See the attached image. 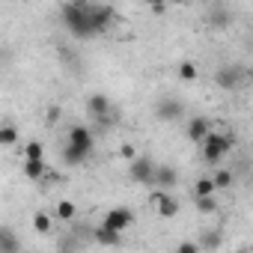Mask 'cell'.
I'll use <instances>...</instances> for the list:
<instances>
[{
    "instance_id": "cell-1",
    "label": "cell",
    "mask_w": 253,
    "mask_h": 253,
    "mask_svg": "<svg viewBox=\"0 0 253 253\" xmlns=\"http://www.w3.org/2000/svg\"><path fill=\"white\" fill-rule=\"evenodd\" d=\"M60 21L63 27L78 36V39H86V36H98L95 33V24H92V3H84V0H69L60 9Z\"/></svg>"
},
{
    "instance_id": "cell-2",
    "label": "cell",
    "mask_w": 253,
    "mask_h": 253,
    "mask_svg": "<svg viewBox=\"0 0 253 253\" xmlns=\"http://www.w3.org/2000/svg\"><path fill=\"white\" fill-rule=\"evenodd\" d=\"M92 146H95V137H92V131L86 128V125H72L69 143H66V149H63L66 164H84L86 155L92 152Z\"/></svg>"
},
{
    "instance_id": "cell-3",
    "label": "cell",
    "mask_w": 253,
    "mask_h": 253,
    "mask_svg": "<svg viewBox=\"0 0 253 253\" xmlns=\"http://www.w3.org/2000/svg\"><path fill=\"white\" fill-rule=\"evenodd\" d=\"M232 149V140L226 137V134H217V131H211L206 140H203V161L206 164H217V161H223V155Z\"/></svg>"
},
{
    "instance_id": "cell-4",
    "label": "cell",
    "mask_w": 253,
    "mask_h": 253,
    "mask_svg": "<svg viewBox=\"0 0 253 253\" xmlns=\"http://www.w3.org/2000/svg\"><path fill=\"white\" fill-rule=\"evenodd\" d=\"M155 161L152 158H146V155H137L134 161H131V179L134 182H140V185H155Z\"/></svg>"
},
{
    "instance_id": "cell-5",
    "label": "cell",
    "mask_w": 253,
    "mask_h": 253,
    "mask_svg": "<svg viewBox=\"0 0 253 253\" xmlns=\"http://www.w3.org/2000/svg\"><path fill=\"white\" fill-rule=\"evenodd\" d=\"M134 223V211L131 209H110L107 214H104V220H101V226H107V229H116V232H122V229H128Z\"/></svg>"
},
{
    "instance_id": "cell-6",
    "label": "cell",
    "mask_w": 253,
    "mask_h": 253,
    "mask_svg": "<svg viewBox=\"0 0 253 253\" xmlns=\"http://www.w3.org/2000/svg\"><path fill=\"white\" fill-rule=\"evenodd\" d=\"M149 203L155 206V211L161 214V217H176L179 214V203L167 194V191H158V194H152L149 197Z\"/></svg>"
},
{
    "instance_id": "cell-7",
    "label": "cell",
    "mask_w": 253,
    "mask_h": 253,
    "mask_svg": "<svg viewBox=\"0 0 253 253\" xmlns=\"http://www.w3.org/2000/svg\"><path fill=\"white\" fill-rule=\"evenodd\" d=\"M209 134H211V122H209L206 116H194V119L188 122V140H194V143H203Z\"/></svg>"
},
{
    "instance_id": "cell-8",
    "label": "cell",
    "mask_w": 253,
    "mask_h": 253,
    "mask_svg": "<svg viewBox=\"0 0 253 253\" xmlns=\"http://www.w3.org/2000/svg\"><path fill=\"white\" fill-rule=\"evenodd\" d=\"M238 81H241V69H238V66H223V69L214 75V84H217L220 89H235Z\"/></svg>"
},
{
    "instance_id": "cell-9",
    "label": "cell",
    "mask_w": 253,
    "mask_h": 253,
    "mask_svg": "<svg viewBox=\"0 0 253 253\" xmlns=\"http://www.w3.org/2000/svg\"><path fill=\"white\" fill-rule=\"evenodd\" d=\"M176 182H179V173H176L173 167H158V170H155V185H158V188L167 191V188H173Z\"/></svg>"
},
{
    "instance_id": "cell-10",
    "label": "cell",
    "mask_w": 253,
    "mask_h": 253,
    "mask_svg": "<svg viewBox=\"0 0 253 253\" xmlns=\"http://www.w3.org/2000/svg\"><path fill=\"white\" fill-rule=\"evenodd\" d=\"M194 194H197V197H211V194H217L214 176H203V179H197V185H194Z\"/></svg>"
},
{
    "instance_id": "cell-11",
    "label": "cell",
    "mask_w": 253,
    "mask_h": 253,
    "mask_svg": "<svg viewBox=\"0 0 253 253\" xmlns=\"http://www.w3.org/2000/svg\"><path fill=\"white\" fill-rule=\"evenodd\" d=\"M86 107H89V113H92V116H107V113H110V101H107L104 95H92Z\"/></svg>"
},
{
    "instance_id": "cell-12",
    "label": "cell",
    "mask_w": 253,
    "mask_h": 253,
    "mask_svg": "<svg viewBox=\"0 0 253 253\" xmlns=\"http://www.w3.org/2000/svg\"><path fill=\"white\" fill-rule=\"evenodd\" d=\"M24 161H45V146L39 140H30L24 146Z\"/></svg>"
},
{
    "instance_id": "cell-13",
    "label": "cell",
    "mask_w": 253,
    "mask_h": 253,
    "mask_svg": "<svg viewBox=\"0 0 253 253\" xmlns=\"http://www.w3.org/2000/svg\"><path fill=\"white\" fill-rule=\"evenodd\" d=\"M45 173H48L45 161H24V176H27V179H33V182H36V179H42Z\"/></svg>"
},
{
    "instance_id": "cell-14",
    "label": "cell",
    "mask_w": 253,
    "mask_h": 253,
    "mask_svg": "<svg viewBox=\"0 0 253 253\" xmlns=\"http://www.w3.org/2000/svg\"><path fill=\"white\" fill-rule=\"evenodd\" d=\"M33 229L45 235V232H51V229H54V220H51L45 211H36V217H33Z\"/></svg>"
},
{
    "instance_id": "cell-15",
    "label": "cell",
    "mask_w": 253,
    "mask_h": 253,
    "mask_svg": "<svg viewBox=\"0 0 253 253\" xmlns=\"http://www.w3.org/2000/svg\"><path fill=\"white\" fill-rule=\"evenodd\" d=\"M119 235H122V232L107 229V226H98V229H95V238H98L101 244H119Z\"/></svg>"
},
{
    "instance_id": "cell-16",
    "label": "cell",
    "mask_w": 253,
    "mask_h": 253,
    "mask_svg": "<svg viewBox=\"0 0 253 253\" xmlns=\"http://www.w3.org/2000/svg\"><path fill=\"white\" fill-rule=\"evenodd\" d=\"M0 253H18V244L9 235V229H0Z\"/></svg>"
},
{
    "instance_id": "cell-17",
    "label": "cell",
    "mask_w": 253,
    "mask_h": 253,
    "mask_svg": "<svg viewBox=\"0 0 253 253\" xmlns=\"http://www.w3.org/2000/svg\"><path fill=\"white\" fill-rule=\"evenodd\" d=\"M179 78L182 81H197V63H191V60L179 63Z\"/></svg>"
},
{
    "instance_id": "cell-18",
    "label": "cell",
    "mask_w": 253,
    "mask_h": 253,
    "mask_svg": "<svg viewBox=\"0 0 253 253\" xmlns=\"http://www.w3.org/2000/svg\"><path fill=\"white\" fill-rule=\"evenodd\" d=\"M158 116H161V119H176V116H179V101H164V104L158 107Z\"/></svg>"
},
{
    "instance_id": "cell-19",
    "label": "cell",
    "mask_w": 253,
    "mask_h": 253,
    "mask_svg": "<svg viewBox=\"0 0 253 253\" xmlns=\"http://www.w3.org/2000/svg\"><path fill=\"white\" fill-rule=\"evenodd\" d=\"M15 140H18L15 125H3V128H0V143H3V146H12Z\"/></svg>"
},
{
    "instance_id": "cell-20",
    "label": "cell",
    "mask_w": 253,
    "mask_h": 253,
    "mask_svg": "<svg viewBox=\"0 0 253 253\" xmlns=\"http://www.w3.org/2000/svg\"><path fill=\"white\" fill-rule=\"evenodd\" d=\"M197 209H200L203 214H211V211L217 209V200H214V194H211V197H197Z\"/></svg>"
},
{
    "instance_id": "cell-21",
    "label": "cell",
    "mask_w": 253,
    "mask_h": 253,
    "mask_svg": "<svg viewBox=\"0 0 253 253\" xmlns=\"http://www.w3.org/2000/svg\"><path fill=\"white\" fill-rule=\"evenodd\" d=\"M214 185H217V191H226L232 185V173L229 170H217L214 173Z\"/></svg>"
},
{
    "instance_id": "cell-22",
    "label": "cell",
    "mask_w": 253,
    "mask_h": 253,
    "mask_svg": "<svg viewBox=\"0 0 253 253\" xmlns=\"http://www.w3.org/2000/svg\"><path fill=\"white\" fill-rule=\"evenodd\" d=\"M57 214H60V220H72L75 217V206L69 200H63V203H57Z\"/></svg>"
},
{
    "instance_id": "cell-23",
    "label": "cell",
    "mask_w": 253,
    "mask_h": 253,
    "mask_svg": "<svg viewBox=\"0 0 253 253\" xmlns=\"http://www.w3.org/2000/svg\"><path fill=\"white\" fill-rule=\"evenodd\" d=\"M119 158H125V161H134V158H137V149H134L131 143H122V146H119Z\"/></svg>"
},
{
    "instance_id": "cell-24",
    "label": "cell",
    "mask_w": 253,
    "mask_h": 253,
    "mask_svg": "<svg viewBox=\"0 0 253 253\" xmlns=\"http://www.w3.org/2000/svg\"><path fill=\"white\" fill-rule=\"evenodd\" d=\"M197 250H200L197 244H188V241H185V244H179V253H197Z\"/></svg>"
},
{
    "instance_id": "cell-25",
    "label": "cell",
    "mask_w": 253,
    "mask_h": 253,
    "mask_svg": "<svg viewBox=\"0 0 253 253\" xmlns=\"http://www.w3.org/2000/svg\"><path fill=\"white\" fill-rule=\"evenodd\" d=\"M57 119H60V107H51L48 110V122H57Z\"/></svg>"
},
{
    "instance_id": "cell-26",
    "label": "cell",
    "mask_w": 253,
    "mask_h": 253,
    "mask_svg": "<svg viewBox=\"0 0 253 253\" xmlns=\"http://www.w3.org/2000/svg\"><path fill=\"white\" fill-rule=\"evenodd\" d=\"M173 3H191V0H173Z\"/></svg>"
}]
</instances>
